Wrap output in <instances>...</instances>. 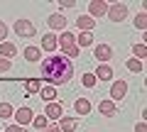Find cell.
Instances as JSON below:
<instances>
[{
	"instance_id": "e0dca14e",
	"label": "cell",
	"mask_w": 147,
	"mask_h": 132,
	"mask_svg": "<svg viewBox=\"0 0 147 132\" xmlns=\"http://www.w3.org/2000/svg\"><path fill=\"white\" fill-rule=\"evenodd\" d=\"M39 95H42V101H47V103H54V101H57V88H54V86H42Z\"/></svg>"
},
{
	"instance_id": "8fae6325",
	"label": "cell",
	"mask_w": 147,
	"mask_h": 132,
	"mask_svg": "<svg viewBox=\"0 0 147 132\" xmlns=\"http://www.w3.org/2000/svg\"><path fill=\"white\" fill-rule=\"evenodd\" d=\"M57 47H59L57 44V34H54V32H47V34L42 37V49L47 54H52V52H57Z\"/></svg>"
},
{
	"instance_id": "52a82bcc",
	"label": "cell",
	"mask_w": 147,
	"mask_h": 132,
	"mask_svg": "<svg viewBox=\"0 0 147 132\" xmlns=\"http://www.w3.org/2000/svg\"><path fill=\"white\" fill-rule=\"evenodd\" d=\"M105 12H108V3H105V0H93V3H88V12H86V15L88 17H103Z\"/></svg>"
},
{
	"instance_id": "9a60e30c",
	"label": "cell",
	"mask_w": 147,
	"mask_h": 132,
	"mask_svg": "<svg viewBox=\"0 0 147 132\" xmlns=\"http://www.w3.org/2000/svg\"><path fill=\"white\" fill-rule=\"evenodd\" d=\"M17 54V47L12 42H0V56L7 59V61H12V56Z\"/></svg>"
},
{
	"instance_id": "3957f363",
	"label": "cell",
	"mask_w": 147,
	"mask_h": 132,
	"mask_svg": "<svg viewBox=\"0 0 147 132\" xmlns=\"http://www.w3.org/2000/svg\"><path fill=\"white\" fill-rule=\"evenodd\" d=\"M127 12H130V5L127 3H113V5H108V20L110 22H123L127 20Z\"/></svg>"
},
{
	"instance_id": "d4e9b609",
	"label": "cell",
	"mask_w": 147,
	"mask_h": 132,
	"mask_svg": "<svg viewBox=\"0 0 147 132\" xmlns=\"http://www.w3.org/2000/svg\"><path fill=\"white\" fill-rule=\"evenodd\" d=\"M132 54H135V59H140V61H142V59L147 56V47H145L142 42H137L135 47H132Z\"/></svg>"
},
{
	"instance_id": "5bb4252c",
	"label": "cell",
	"mask_w": 147,
	"mask_h": 132,
	"mask_svg": "<svg viewBox=\"0 0 147 132\" xmlns=\"http://www.w3.org/2000/svg\"><path fill=\"white\" fill-rule=\"evenodd\" d=\"M76 27H79L81 32H91L96 27V20L88 17V15H79V17H76Z\"/></svg>"
},
{
	"instance_id": "7c38bea8",
	"label": "cell",
	"mask_w": 147,
	"mask_h": 132,
	"mask_svg": "<svg viewBox=\"0 0 147 132\" xmlns=\"http://www.w3.org/2000/svg\"><path fill=\"white\" fill-rule=\"evenodd\" d=\"M96 81H110L113 78V66L110 64H98V69H96Z\"/></svg>"
},
{
	"instance_id": "cb8c5ba5",
	"label": "cell",
	"mask_w": 147,
	"mask_h": 132,
	"mask_svg": "<svg viewBox=\"0 0 147 132\" xmlns=\"http://www.w3.org/2000/svg\"><path fill=\"white\" fill-rule=\"evenodd\" d=\"M32 127H34V130H47L49 127V120L44 115H34V120H32Z\"/></svg>"
},
{
	"instance_id": "7a4b0ae2",
	"label": "cell",
	"mask_w": 147,
	"mask_h": 132,
	"mask_svg": "<svg viewBox=\"0 0 147 132\" xmlns=\"http://www.w3.org/2000/svg\"><path fill=\"white\" fill-rule=\"evenodd\" d=\"M57 44H59V49L64 52V56L66 59H76L79 56V44H76V37H74L69 29H64V32H59L57 34Z\"/></svg>"
},
{
	"instance_id": "d6986e66",
	"label": "cell",
	"mask_w": 147,
	"mask_h": 132,
	"mask_svg": "<svg viewBox=\"0 0 147 132\" xmlns=\"http://www.w3.org/2000/svg\"><path fill=\"white\" fill-rule=\"evenodd\" d=\"M132 25H135L137 29L145 32V29H147V12H145V10H140V12L135 15V20H132Z\"/></svg>"
},
{
	"instance_id": "277c9868",
	"label": "cell",
	"mask_w": 147,
	"mask_h": 132,
	"mask_svg": "<svg viewBox=\"0 0 147 132\" xmlns=\"http://www.w3.org/2000/svg\"><path fill=\"white\" fill-rule=\"evenodd\" d=\"M12 29H15V34H20V37H34L37 34V27L32 25L30 20H25V17H20V20L12 25Z\"/></svg>"
},
{
	"instance_id": "2e32d148",
	"label": "cell",
	"mask_w": 147,
	"mask_h": 132,
	"mask_svg": "<svg viewBox=\"0 0 147 132\" xmlns=\"http://www.w3.org/2000/svg\"><path fill=\"white\" fill-rule=\"evenodd\" d=\"M98 110H100V115H105V117H113L118 108H115V103H113V101H100Z\"/></svg>"
},
{
	"instance_id": "4dcf8cb0",
	"label": "cell",
	"mask_w": 147,
	"mask_h": 132,
	"mask_svg": "<svg viewBox=\"0 0 147 132\" xmlns=\"http://www.w3.org/2000/svg\"><path fill=\"white\" fill-rule=\"evenodd\" d=\"M5 132H25V127H20V125H7Z\"/></svg>"
},
{
	"instance_id": "ffe728a7",
	"label": "cell",
	"mask_w": 147,
	"mask_h": 132,
	"mask_svg": "<svg viewBox=\"0 0 147 132\" xmlns=\"http://www.w3.org/2000/svg\"><path fill=\"white\" fill-rule=\"evenodd\" d=\"M76 44H79V49L81 47H91V44H93V34H91V32H81L79 37H76Z\"/></svg>"
},
{
	"instance_id": "f546056e",
	"label": "cell",
	"mask_w": 147,
	"mask_h": 132,
	"mask_svg": "<svg viewBox=\"0 0 147 132\" xmlns=\"http://www.w3.org/2000/svg\"><path fill=\"white\" fill-rule=\"evenodd\" d=\"M10 66H12V61H7V59L0 56V71H10Z\"/></svg>"
},
{
	"instance_id": "ba28073f",
	"label": "cell",
	"mask_w": 147,
	"mask_h": 132,
	"mask_svg": "<svg viewBox=\"0 0 147 132\" xmlns=\"http://www.w3.org/2000/svg\"><path fill=\"white\" fill-rule=\"evenodd\" d=\"M127 95V81H115V83L110 86V101H123Z\"/></svg>"
},
{
	"instance_id": "6da1fadb",
	"label": "cell",
	"mask_w": 147,
	"mask_h": 132,
	"mask_svg": "<svg viewBox=\"0 0 147 132\" xmlns=\"http://www.w3.org/2000/svg\"><path fill=\"white\" fill-rule=\"evenodd\" d=\"M42 78L47 86H61L74 78V64L64 54H49L42 61Z\"/></svg>"
},
{
	"instance_id": "5b68a950",
	"label": "cell",
	"mask_w": 147,
	"mask_h": 132,
	"mask_svg": "<svg viewBox=\"0 0 147 132\" xmlns=\"http://www.w3.org/2000/svg\"><path fill=\"white\" fill-rule=\"evenodd\" d=\"M15 125H20V127H30L32 125V120H34V113H32V108H17L15 110Z\"/></svg>"
},
{
	"instance_id": "44dd1931",
	"label": "cell",
	"mask_w": 147,
	"mask_h": 132,
	"mask_svg": "<svg viewBox=\"0 0 147 132\" xmlns=\"http://www.w3.org/2000/svg\"><path fill=\"white\" fill-rule=\"evenodd\" d=\"M22 54H25V59H27V61H39V56H42L39 47H27Z\"/></svg>"
},
{
	"instance_id": "8992f818",
	"label": "cell",
	"mask_w": 147,
	"mask_h": 132,
	"mask_svg": "<svg viewBox=\"0 0 147 132\" xmlns=\"http://www.w3.org/2000/svg\"><path fill=\"white\" fill-rule=\"evenodd\" d=\"M47 25H49V32H64L69 22H66V17H64L61 12H54V15H49Z\"/></svg>"
},
{
	"instance_id": "ac0fdd59",
	"label": "cell",
	"mask_w": 147,
	"mask_h": 132,
	"mask_svg": "<svg viewBox=\"0 0 147 132\" xmlns=\"http://www.w3.org/2000/svg\"><path fill=\"white\" fill-rule=\"evenodd\" d=\"M59 130L61 132H74L76 130V120L74 117H59Z\"/></svg>"
},
{
	"instance_id": "f1b7e54d",
	"label": "cell",
	"mask_w": 147,
	"mask_h": 132,
	"mask_svg": "<svg viewBox=\"0 0 147 132\" xmlns=\"http://www.w3.org/2000/svg\"><path fill=\"white\" fill-rule=\"evenodd\" d=\"M59 7H61V10H71V7H76V0H59Z\"/></svg>"
},
{
	"instance_id": "9c48e42d",
	"label": "cell",
	"mask_w": 147,
	"mask_h": 132,
	"mask_svg": "<svg viewBox=\"0 0 147 132\" xmlns=\"http://www.w3.org/2000/svg\"><path fill=\"white\" fill-rule=\"evenodd\" d=\"M47 120H59V117H64V110H61V103H47L44 105V113H42Z\"/></svg>"
},
{
	"instance_id": "7402d4cb",
	"label": "cell",
	"mask_w": 147,
	"mask_h": 132,
	"mask_svg": "<svg viewBox=\"0 0 147 132\" xmlns=\"http://www.w3.org/2000/svg\"><path fill=\"white\" fill-rule=\"evenodd\" d=\"M12 115H15V108H12L10 103H0V117H3V120H10Z\"/></svg>"
},
{
	"instance_id": "603a6c76",
	"label": "cell",
	"mask_w": 147,
	"mask_h": 132,
	"mask_svg": "<svg viewBox=\"0 0 147 132\" xmlns=\"http://www.w3.org/2000/svg\"><path fill=\"white\" fill-rule=\"evenodd\" d=\"M125 66L132 71V74H142V61H140V59H135V56H132V59H127V61H125Z\"/></svg>"
},
{
	"instance_id": "4316f807",
	"label": "cell",
	"mask_w": 147,
	"mask_h": 132,
	"mask_svg": "<svg viewBox=\"0 0 147 132\" xmlns=\"http://www.w3.org/2000/svg\"><path fill=\"white\" fill-rule=\"evenodd\" d=\"M81 83H84L86 88H93V86L98 83V81H96V76H93V74H84V78H81Z\"/></svg>"
},
{
	"instance_id": "30bf717a",
	"label": "cell",
	"mask_w": 147,
	"mask_h": 132,
	"mask_svg": "<svg viewBox=\"0 0 147 132\" xmlns=\"http://www.w3.org/2000/svg\"><path fill=\"white\" fill-rule=\"evenodd\" d=\"M93 54H96V61H100V64H108L110 59H113V47H110V44H98Z\"/></svg>"
},
{
	"instance_id": "1f68e13d",
	"label": "cell",
	"mask_w": 147,
	"mask_h": 132,
	"mask_svg": "<svg viewBox=\"0 0 147 132\" xmlns=\"http://www.w3.org/2000/svg\"><path fill=\"white\" fill-rule=\"evenodd\" d=\"M135 132H147V125H145V122H137V125H135Z\"/></svg>"
},
{
	"instance_id": "83f0119b",
	"label": "cell",
	"mask_w": 147,
	"mask_h": 132,
	"mask_svg": "<svg viewBox=\"0 0 147 132\" xmlns=\"http://www.w3.org/2000/svg\"><path fill=\"white\" fill-rule=\"evenodd\" d=\"M7 34H10V29H7V25L3 20H0V42H5L7 39Z\"/></svg>"
},
{
	"instance_id": "d6a6232c",
	"label": "cell",
	"mask_w": 147,
	"mask_h": 132,
	"mask_svg": "<svg viewBox=\"0 0 147 132\" xmlns=\"http://www.w3.org/2000/svg\"><path fill=\"white\" fill-rule=\"evenodd\" d=\"M44 132H61V130H59V125H49Z\"/></svg>"
},
{
	"instance_id": "4fadbf2b",
	"label": "cell",
	"mask_w": 147,
	"mask_h": 132,
	"mask_svg": "<svg viewBox=\"0 0 147 132\" xmlns=\"http://www.w3.org/2000/svg\"><path fill=\"white\" fill-rule=\"evenodd\" d=\"M74 110H76V115H91V101H86V98H76L74 101Z\"/></svg>"
},
{
	"instance_id": "484cf974",
	"label": "cell",
	"mask_w": 147,
	"mask_h": 132,
	"mask_svg": "<svg viewBox=\"0 0 147 132\" xmlns=\"http://www.w3.org/2000/svg\"><path fill=\"white\" fill-rule=\"evenodd\" d=\"M25 88H27V93H39V90H42V81H34V78H30Z\"/></svg>"
}]
</instances>
